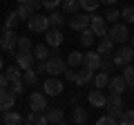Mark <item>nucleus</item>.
Here are the masks:
<instances>
[{
  "mask_svg": "<svg viewBox=\"0 0 134 125\" xmlns=\"http://www.w3.org/2000/svg\"><path fill=\"white\" fill-rule=\"evenodd\" d=\"M2 65H5V62H2V56H0V72H2Z\"/></svg>",
  "mask_w": 134,
  "mask_h": 125,
  "instance_id": "47",
  "label": "nucleus"
},
{
  "mask_svg": "<svg viewBox=\"0 0 134 125\" xmlns=\"http://www.w3.org/2000/svg\"><path fill=\"white\" fill-rule=\"evenodd\" d=\"M23 123L25 125H49V121L45 116V112H29L23 118Z\"/></svg>",
  "mask_w": 134,
  "mask_h": 125,
  "instance_id": "14",
  "label": "nucleus"
},
{
  "mask_svg": "<svg viewBox=\"0 0 134 125\" xmlns=\"http://www.w3.org/2000/svg\"><path fill=\"white\" fill-rule=\"evenodd\" d=\"M112 65H114V62H112V58H100V67H98V69H103V72H107V74H110Z\"/></svg>",
  "mask_w": 134,
  "mask_h": 125,
  "instance_id": "41",
  "label": "nucleus"
},
{
  "mask_svg": "<svg viewBox=\"0 0 134 125\" xmlns=\"http://www.w3.org/2000/svg\"><path fill=\"white\" fill-rule=\"evenodd\" d=\"M14 56H16V65H18L20 69L31 67V65H34V60H36L31 52H14Z\"/></svg>",
  "mask_w": 134,
  "mask_h": 125,
  "instance_id": "13",
  "label": "nucleus"
},
{
  "mask_svg": "<svg viewBox=\"0 0 134 125\" xmlns=\"http://www.w3.org/2000/svg\"><path fill=\"white\" fill-rule=\"evenodd\" d=\"M132 60H134V49L130 47V45H123V47H119L112 54V62L119 65V67H125V65H130Z\"/></svg>",
  "mask_w": 134,
  "mask_h": 125,
  "instance_id": "3",
  "label": "nucleus"
},
{
  "mask_svg": "<svg viewBox=\"0 0 134 125\" xmlns=\"http://www.w3.org/2000/svg\"><path fill=\"white\" fill-rule=\"evenodd\" d=\"M100 2H105V5H110V7H112V5L116 2V0H100Z\"/></svg>",
  "mask_w": 134,
  "mask_h": 125,
  "instance_id": "46",
  "label": "nucleus"
},
{
  "mask_svg": "<svg viewBox=\"0 0 134 125\" xmlns=\"http://www.w3.org/2000/svg\"><path fill=\"white\" fill-rule=\"evenodd\" d=\"M107 81H110V74H107V72H100V74H96V76L92 78V83H94L96 89H105V87H107Z\"/></svg>",
  "mask_w": 134,
  "mask_h": 125,
  "instance_id": "27",
  "label": "nucleus"
},
{
  "mask_svg": "<svg viewBox=\"0 0 134 125\" xmlns=\"http://www.w3.org/2000/svg\"><path fill=\"white\" fill-rule=\"evenodd\" d=\"M7 87H9V92L14 96H20V94H23V78H20V81H11Z\"/></svg>",
  "mask_w": 134,
  "mask_h": 125,
  "instance_id": "38",
  "label": "nucleus"
},
{
  "mask_svg": "<svg viewBox=\"0 0 134 125\" xmlns=\"http://www.w3.org/2000/svg\"><path fill=\"white\" fill-rule=\"evenodd\" d=\"M31 54H34V58H36V60H47V58H49L47 45H36V47L31 49Z\"/></svg>",
  "mask_w": 134,
  "mask_h": 125,
  "instance_id": "29",
  "label": "nucleus"
},
{
  "mask_svg": "<svg viewBox=\"0 0 134 125\" xmlns=\"http://www.w3.org/2000/svg\"><path fill=\"white\" fill-rule=\"evenodd\" d=\"M78 5H81V9H85V11H90V14H94V11L98 9L100 0H78Z\"/></svg>",
  "mask_w": 134,
  "mask_h": 125,
  "instance_id": "34",
  "label": "nucleus"
},
{
  "mask_svg": "<svg viewBox=\"0 0 134 125\" xmlns=\"http://www.w3.org/2000/svg\"><path fill=\"white\" fill-rule=\"evenodd\" d=\"M14 103H16V96L9 89H0V112L14 110Z\"/></svg>",
  "mask_w": 134,
  "mask_h": 125,
  "instance_id": "16",
  "label": "nucleus"
},
{
  "mask_svg": "<svg viewBox=\"0 0 134 125\" xmlns=\"http://www.w3.org/2000/svg\"><path fill=\"white\" fill-rule=\"evenodd\" d=\"M60 7H63V11H65V14H76V11L81 9L78 0H63V2H60Z\"/></svg>",
  "mask_w": 134,
  "mask_h": 125,
  "instance_id": "32",
  "label": "nucleus"
},
{
  "mask_svg": "<svg viewBox=\"0 0 134 125\" xmlns=\"http://www.w3.org/2000/svg\"><path fill=\"white\" fill-rule=\"evenodd\" d=\"M7 85H9V83H7L5 74H0V89H7Z\"/></svg>",
  "mask_w": 134,
  "mask_h": 125,
  "instance_id": "45",
  "label": "nucleus"
},
{
  "mask_svg": "<svg viewBox=\"0 0 134 125\" xmlns=\"http://www.w3.org/2000/svg\"><path fill=\"white\" fill-rule=\"evenodd\" d=\"M45 43H47L49 47H60V45H63V34H60V29L49 27L47 31H45Z\"/></svg>",
  "mask_w": 134,
  "mask_h": 125,
  "instance_id": "12",
  "label": "nucleus"
},
{
  "mask_svg": "<svg viewBox=\"0 0 134 125\" xmlns=\"http://www.w3.org/2000/svg\"><path fill=\"white\" fill-rule=\"evenodd\" d=\"M63 76H65L67 81H74V78H76V69H72V67H67L65 72H63Z\"/></svg>",
  "mask_w": 134,
  "mask_h": 125,
  "instance_id": "43",
  "label": "nucleus"
},
{
  "mask_svg": "<svg viewBox=\"0 0 134 125\" xmlns=\"http://www.w3.org/2000/svg\"><path fill=\"white\" fill-rule=\"evenodd\" d=\"M23 2H29V0H18V5H23Z\"/></svg>",
  "mask_w": 134,
  "mask_h": 125,
  "instance_id": "49",
  "label": "nucleus"
},
{
  "mask_svg": "<svg viewBox=\"0 0 134 125\" xmlns=\"http://www.w3.org/2000/svg\"><path fill=\"white\" fill-rule=\"evenodd\" d=\"M20 25V18H18V14H16V11H11L9 16H7V20H5V27L2 29H16Z\"/></svg>",
  "mask_w": 134,
  "mask_h": 125,
  "instance_id": "35",
  "label": "nucleus"
},
{
  "mask_svg": "<svg viewBox=\"0 0 134 125\" xmlns=\"http://www.w3.org/2000/svg\"><path fill=\"white\" fill-rule=\"evenodd\" d=\"M103 18H105V22H112V25H114L116 20L121 18V11H116L114 7H110V9L105 11V16H103Z\"/></svg>",
  "mask_w": 134,
  "mask_h": 125,
  "instance_id": "36",
  "label": "nucleus"
},
{
  "mask_svg": "<svg viewBox=\"0 0 134 125\" xmlns=\"http://www.w3.org/2000/svg\"><path fill=\"white\" fill-rule=\"evenodd\" d=\"M5 78H7V83H11V81H20V78H23V69H20L18 65H11V67L5 69Z\"/></svg>",
  "mask_w": 134,
  "mask_h": 125,
  "instance_id": "24",
  "label": "nucleus"
},
{
  "mask_svg": "<svg viewBox=\"0 0 134 125\" xmlns=\"http://www.w3.org/2000/svg\"><path fill=\"white\" fill-rule=\"evenodd\" d=\"M16 49H18V52H31V49H34V45H31V40H29L27 36H18Z\"/></svg>",
  "mask_w": 134,
  "mask_h": 125,
  "instance_id": "33",
  "label": "nucleus"
},
{
  "mask_svg": "<svg viewBox=\"0 0 134 125\" xmlns=\"http://www.w3.org/2000/svg\"><path fill=\"white\" fill-rule=\"evenodd\" d=\"M60 2H63V0H43V7H45V9H58V5H60Z\"/></svg>",
  "mask_w": 134,
  "mask_h": 125,
  "instance_id": "42",
  "label": "nucleus"
},
{
  "mask_svg": "<svg viewBox=\"0 0 134 125\" xmlns=\"http://www.w3.org/2000/svg\"><path fill=\"white\" fill-rule=\"evenodd\" d=\"M23 83H25V85H29V87H34L36 83H38V72H36L34 67L23 69Z\"/></svg>",
  "mask_w": 134,
  "mask_h": 125,
  "instance_id": "22",
  "label": "nucleus"
},
{
  "mask_svg": "<svg viewBox=\"0 0 134 125\" xmlns=\"http://www.w3.org/2000/svg\"><path fill=\"white\" fill-rule=\"evenodd\" d=\"M29 5H31L34 9H40V7H43V0H29Z\"/></svg>",
  "mask_w": 134,
  "mask_h": 125,
  "instance_id": "44",
  "label": "nucleus"
},
{
  "mask_svg": "<svg viewBox=\"0 0 134 125\" xmlns=\"http://www.w3.org/2000/svg\"><path fill=\"white\" fill-rule=\"evenodd\" d=\"M63 81L58 76H49L47 81L43 83V94L45 96H58V94H63Z\"/></svg>",
  "mask_w": 134,
  "mask_h": 125,
  "instance_id": "6",
  "label": "nucleus"
},
{
  "mask_svg": "<svg viewBox=\"0 0 134 125\" xmlns=\"http://www.w3.org/2000/svg\"><path fill=\"white\" fill-rule=\"evenodd\" d=\"M85 123H87V112H85V107L76 105V107H74V112H72V125H85Z\"/></svg>",
  "mask_w": 134,
  "mask_h": 125,
  "instance_id": "21",
  "label": "nucleus"
},
{
  "mask_svg": "<svg viewBox=\"0 0 134 125\" xmlns=\"http://www.w3.org/2000/svg\"><path fill=\"white\" fill-rule=\"evenodd\" d=\"M81 65H83V54L81 52H69V56H67V67L78 69Z\"/></svg>",
  "mask_w": 134,
  "mask_h": 125,
  "instance_id": "25",
  "label": "nucleus"
},
{
  "mask_svg": "<svg viewBox=\"0 0 134 125\" xmlns=\"http://www.w3.org/2000/svg\"><path fill=\"white\" fill-rule=\"evenodd\" d=\"M96 125H119V121H116L114 116L107 114V116H100V118L96 121Z\"/></svg>",
  "mask_w": 134,
  "mask_h": 125,
  "instance_id": "40",
  "label": "nucleus"
},
{
  "mask_svg": "<svg viewBox=\"0 0 134 125\" xmlns=\"http://www.w3.org/2000/svg\"><path fill=\"white\" fill-rule=\"evenodd\" d=\"M81 45L83 47H92V45H94V31H92L90 27L81 31Z\"/></svg>",
  "mask_w": 134,
  "mask_h": 125,
  "instance_id": "31",
  "label": "nucleus"
},
{
  "mask_svg": "<svg viewBox=\"0 0 134 125\" xmlns=\"http://www.w3.org/2000/svg\"><path fill=\"white\" fill-rule=\"evenodd\" d=\"M119 125H134V110H125L123 112V116L119 118Z\"/></svg>",
  "mask_w": 134,
  "mask_h": 125,
  "instance_id": "37",
  "label": "nucleus"
},
{
  "mask_svg": "<svg viewBox=\"0 0 134 125\" xmlns=\"http://www.w3.org/2000/svg\"><path fill=\"white\" fill-rule=\"evenodd\" d=\"M65 69H67V60H63L60 56H49L45 60V74H49V76H60Z\"/></svg>",
  "mask_w": 134,
  "mask_h": 125,
  "instance_id": "4",
  "label": "nucleus"
},
{
  "mask_svg": "<svg viewBox=\"0 0 134 125\" xmlns=\"http://www.w3.org/2000/svg\"><path fill=\"white\" fill-rule=\"evenodd\" d=\"M45 116H47L49 125H58L63 118H65V112H63L60 107H52V110H47V112H45Z\"/></svg>",
  "mask_w": 134,
  "mask_h": 125,
  "instance_id": "20",
  "label": "nucleus"
},
{
  "mask_svg": "<svg viewBox=\"0 0 134 125\" xmlns=\"http://www.w3.org/2000/svg\"><path fill=\"white\" fill-rule=\"evenodd\" d=\"M16 43H18V34H16V29H2L0 47L5 49V52H16Z\"/></svg>",
  "mask_w": 134,
  "mask_h": 125,
  "instance_id": "7",
  "label": "nucleus"
},
{
  "mask_svg": "<svg viewBox=\"0 0 134 125\" xmlns=\"http://www.w3.org/2000/svg\"><path fill=\"white\" fill-rule=\"evenodd\" d=\"M47 20H49V27H56V29H60V25L65 22V16H63V14H58V11L54 9L52 14L47 16Z\"/></svg>",
  "mask_w": 134,
  "mask_h": 125,
  "instance_id": "30",
  "label": "nucleus"
},
{
  "mask_svg": "<svg viewBox=\"0 0 134 125\" xmlns=\"http://www.w3.org/2000/svg\"><path fill=\"white\" fill-rule=\"evenodd\" d=\"M121 76H123L125 85H127L130 89H134V67H132V65H125V67H123V74H121Z\"/></svg>",
  "mask_w": 134,
  "mask_h": 125,
  "instance_id": "28",
  "label": "nucleus"
},
{
  "mask_svg": "<svg viewBox=\"0 0 134 125\" xmlns=\"http://www.w3.org/2000/svg\"><path fill=\"white\" fill-rule=\"evenodd\" d=\"M58 125H69V123H65V121H60V123H58Z\"/></svg>",
  "mask_w": 134,
  "mask_h": 125,
  "instance_id": "50",
  "label": "nucleus"
},
{
  "mask_svg": "<svg viewBox=\"0 0 134 125\" xmlns=\"http://www.w3.org/2000/svg\"><path fill=\"white\" fill-rule=\"evenodd\" d=\"M90 29L94 31V36H107V22L103 16H90Z\"/></svg>",
  "mask_w": 134,
  "mask_h": 125,
  "instance_id": "9",
  "label": "nucleus"
},
{
  "mask_svg": "<svg viewBox=\"0 0 134 125\" xmlns=\"http://www.w3.org/2000/svg\"><path fill=\"white\" fill-rule=\"evenodd\" d=\"M16 14H18L20 20H29L34 14H36V9H34L29 2H23V5H18V9H16Z\"/></svg>",
  "mask_w": 134,
  "mask_h": 125,
  "instance_id": "23",
  "label": "nucleus"
},
{
  "mask_svg": "<svg viewBox=\"0 0 134 125\" xmlns=\"http://www.w3.org/2000/svg\"><path fill=\"white\" fill-rule=\"evenodd\" d=\"M107 38H110L114 45H125V43L130 40V29L125 27V25L114 22L110 29H107Z\"/></svg>",
  "mask_w": 134,
  "mask_h": 125,
  "instance_id": "2",
  "label": "nucleus"
},
{
  "mask_svg": "<svg viewBox=\"0 0 134 125\" xmlns=\"http://www.w3.org/2000/svg\"><path fill=\"white\" fill-rule=\"evenodd\" d=\"M29 107H31V112H45L47 110V96L40 92H34L29 96Z\"/></svg>",
  "mask_w": 134,
  "mask_h": 125,
  "instance_id": "11",
  "label": "nucleus"
},
{
  "mask_svg": "<svg viewBox=\"0 0 134 125\" xmlns=\"http://www.w3.org/2000/svg\"><path fill=\"white\" fill-rule=\"evenodd\" d=\"M92 78H94V72L81 67V69H76V78H74V83H76L78 87H87V85H92Z\"/></svg>",
  "mask_w": 134,
  "mask_h": 125,
  "instance_id": "15",
  "label": "nucleus"
},
{
  "mask_svg": "<svg viewBox=\"0 0 134 125\" xmlns=\"http://www.w3.org/2000/svg\"><path fill=\"white\" fill-rule=\"evenodd\" d=\"M2 125H23V116L16 110H7L2 112Z\"/></svg>",
  "mask_w": 134,
  "mask_h": 125,
  "instance_id": "17",
  "label": "nucleus"
},
{
  "mask_svg": "<svg viewBox=\"0 0 134 125\" xmlns=\"http://www.w3.org/2000/svg\"><path fill=\"white\" fill-rule=\"evenodd\" d=\"M130 47H132V49H134V36H132V43H130Z\"/></svg>",
  "mask_w": 134,
  "mask_h": 125,
  "instance_id": "48",
  "label": "nucleus"
},
{
  "mask_svg": "<svg viewBox=\"0 0 134 125\" xmlns=\"http://www.w3.org/2000/svg\"><path fill=\"white\" fill-rule=\"evenodd\" d=\"M100 54L98 52H90V54H83V65L81 67H85V69H90V72H96V69L100 67Z\"/></svg>",
  "mask_w": 134,
  "mask_h": 125,
  "instance_id": "10",
  "label": "nucleus"
},
{
  "mask_svg": "<svg viewBox=\"0 0 134 125\" xmlns=\"http://www.w3.org/2000/svg\"><path fill=\"white\" fill-rule=\"evenodd\" d=\"M107 87H110L112 92H116V94H123V92L127 89V85H125L123 76H110V81H107Z\"/></svg>",
  "mask_w": 134,
  "mask_h": 125,
  "instance_id": "19",
  "label": "nucleus"
},
{
  "mask_svg": "<svg viewBox=\"0 0 134 125\" xmlns=\"http://www.w3.org/2000/svg\"><path fill=\"white\" fill-rule=\"evenodd\" d=\"M123 107H125V103H123V94H116V92H110L105 96V110H107V114L110 116H114L116 121L123 116Z\"/></svg>",
  "mask_w": 134,
  "mask_h": 125,
  "instance_id": "1",
  "label": "nucleus"
},
{
  "mask_svg": "<svg viewBox=\"0 0 134 125\" xmlns=\"http://www.w3.org/2000/svg\"><path fill=\"white\" fill-rule=\"evenodd\" d=\"M121 18H123L125 22H134V7H125V9L121 11Z\"/></svg>",
  "mask_w": 134,
  "mask_h": 125,
  "instance_id": "39",
  "label": "nucleus"
},
{
  "mask_svg": "<svg viewBox=\"0 0 134 125\" xmlns=\"http://www.w3.org/2000/svg\"><path fill=\"white\" fill-rule=\"evenodd\" d=\"M69 22V27L74 29V31H83V29L90 27V14H72V18L67 20Z\"/></svg>",
  "mask_w": 134,
  "mask_h": 125,
  "instance_id": "8",
  "label": "nucleus"
},
{
  "mask_svg": "<svg viewBox=\"0 0 134 125\" xmlns=\"http://www.w3.org/2000/svg\"><path fill=\"white\" fill-rule=\"evenodd\" d=\"M112 47H114V43H112L107 36H103L100 43H98V47H96V52H98L100 56H107V54H112Z\"/></svg>",
  "mask_w": 134,
  "mask_h": 125,
  "instance_id": "26",
  "label": "nucleus"
},
{
  "mask_svg": "<svg viewBox=\"0 0 134 125\" xmlns=\"http://www.w3.org/2000/svg\"><path fill=\"white\" fill-rule=\"evenodd\" d=\"M27 25H29V31H34V34H45L49 29V20H47V16H43V14H34L31 18L27 20Z\"/></svg>",
  "mask_w": 134,
  "mask_h": 125,
  "instance_id": "5",
  "label": "nucleus"
},
{
  "mask_svg": "<svg viewBox=\"0 0 134 125\" xmlns=\"http://www.w3.org/2000/svg\"><path fill=\"white\" fill-rule=\"evenodd\" d=\"M87 101H90L92 107H105V94L100 89H92L90 94H87Z\"/></svg>",
  "mask_w": 134,
  "mask_h": 125,
  "instance_id": "18",
  "label": "nucleus"
}]
</instances>
